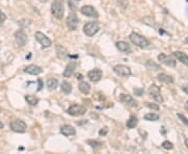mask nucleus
Wrapping results in <instances>:
<instances>
[{"mask_svg":"<svg viewBox=\"0 0 188 154\" xmlns=\"http://www.w3.org/2000/svg\"><path fill=\"white\" fill-rule=\"evenodd\" d=\"M130 41H131L134 45L139 47V48H147V47L150 46V41L147 40L146 38H144V37H142L139 33H132L130 35Z\"/></svg>","mask_w":188,"mask_h":154,"instance_id":"nucleus-1","label":"nucleus"},{"mask_svg":"<svg viewBox=\"0 0 188 154\" xmlns=\"http://www.w3.org/2000/svg\"><path fill=\"white\" fill-rule=\"evenodd\" d=\"M52 16L55 19L61 20L64 17V5H63V0H53V2L50 7Z\"/></svg>","mask_w":188,"mask_h":154,"instance_id":"nucleus-2","label":"nucleus"},{"mask_svg":"<svg viewBox=\"0 0 188 154\" xmlns=\"http://www.w3.org/2000/svg\"><path fill=\"white\" fill-rule=\"evenodd\" d=\"M99 29L100 28H99L97 22H88L84 25V28H83L85 35H88V37H93L99 31Z\"/></svg>","mask_w":188,"mask_h":154,"instance_id":"nucleus-3","label":"nucleus"},{"mask_svg":"<svg viewBox=\"0 0 188 154\" xmlns=\"http://www.w3.org/2000/svg\"><path fill=\"white\" fill-rule=\"evenodd\" d=\"M148 95H150V97L153 98L157 103H163L164 99H163V97H162V95H161L160 88H159L158 85L152 84V85L148 88Z\"/></svg>","mask_w":188,"mask_h":154,"instance_id":"nucleus-4","label":"nucleus"},{"mask_svg":"<svg viewBox=\"0 0 188 154\" xmlns=\"http://www.w3.org/2000/svg\"><path fill=\"white\" fill-rule=\"evenodd\" d=\"M11 129L15 132L18 133H23L26 131L27 129V125L25 124V122H23L22 120H15L11 123Z\"/></svg>","mask_w":188,"mask_h":154,"instance_id":"nucleus-5","label":"nucleus"},{"mask_svg":"<svg viewBox=\"0 0 188 154\" xmlns=\"http://www.w3.org/2000/svg\"><path fill=\"white\" fill-rule=\"evenodd\" d=\"M35 37H36V40L38 41L39 43L42 45V47H44V48H48V47L51 46V44H52L51 40H50L48 37H46L43 33H41V31H37Z\"/></svg>","mask_w":188,"mask_h":154,"instance_id":"nucleus-6","label":"nucleus"},{"mask_svg":"<svg viewBox=\"0 0 188 154\" xmlns=\"http://www.w3.org/2000/svg\"><path fill=\"white\" fill-rule=\"evenodd\" d=\"M79 23V17L75 13H70L67 17V26L69 30H75L77 28V25Z\"/></svg>","mask_w":188,"mask_h":154,"instance_id":"nucleus-7","label":"nucleus"},{"mask_svg":"<svg viewBox=\"0 0 188 154\" xmlns=\"http://www.w3.org/2000/svg\"><path fill=\"white\" fill-rule=\"evenodd\" d=\"M158 60H159V62H161V64H163V65L167 66V67L174 68L176 67V65H177V62H176L174 58H172V56L166 55V54H164V53L159 54Z\"/></svg>","mask_w":188,"mask_h":154,"instance_id":"nucleus-8","label":"nucleus"},{"mask_svg":"<svg viewBox=\"0 0 188 154\" xmlns=\"http://www.w3.org/2000/svg\"><path fill=\"white\" fill-rule=\"evenodd\" d=\"M69 115L73 117H79V116H83V115L86 113V107L84 106L79 105V104H73V105H71L70 107L68 108V111H67Z\"/></svg>","mask_w":188,"mask_h":154,"instance_id":"nucleus-9","label":"nucleus"},{"mask_svg":"<svg viewBox=\"0 0 188 154\" xmlns=\"http://www.w3.org/2000/svg\"><path fill=\"white\" fill-rule=\"evenodd\" d=\"M15 41L19 47H24L27 43V35L23 30H17L15 33Z\"/></svg>","mask_w":188,"mask_h":154,"instance_id":"nucleus-10","label":"nucleus"},{"mask_svg":"<svg viewBox=\"0 0 188 154\" xmlns=\"http://www.w3.org/2000/svg\"><path fill=\"white\" fill-rule=\"evenodd\" d=\"M113 70H114L115 73L117 74L118 76H120V77H129L132 73L131 69H130L128 66H124V65L115 66Z\"/></svg>","mask_w":188,"mask_h":154,"instance_id":"nucleus-11","label":"nucleus"},{"mask_svg":"<svg viewBox=\"0 0 188 154\" xmlns=\"http://www.w3.org/2000/svg\"><path fill=\"white\" fill-rule=\"evenodd\" d=\"M103 76V72L99 69H93L88 72V78L90 79L92 82H97L101 79Z\"/></svg>","mask_w":188,"mask_h":154,"instance_id":"nucleus-12","label":"nucleus"},{"mask_svg":"<svg viewBox=\"0 0 188 154\" xmlns=\"http://www.w3.org/2000/svg\"><path fill=\"white\" fill-rule=\"evenodd\" d=\"M81 13H82L83 15H85V16L93 17V18H94V17L96 18V17L98 16L96 9L91 5H84L82 8H81Z\"/></svg>","mask_w":188,"mask_h":154,"instance_id":"nucleus-13","label":"nucleus"},{"mask_svg":"<svg viewBox=\"0 0 188 154\" xmlns=\"http://www.w3.org/2000/svg\"><path fill=\"white\" fill-rule=\"evenodd\" d=\"M119 100L121 101L122 103H124V104H126V105H129V106H136L137 105V102L134 100V98L132 97L131 95L120 94Z\"/></svg>","mask_w":188,"mask_h":154,"instance_id":"nucleus-14","label":"nucleus"},{"mask_svg":"<svg viewBox=\"0 0 188 154\" xmlns=\"http://www.w3.org/2000/svg\"><path fill=\"white\" fill-rule=\"evenodd\" d=\"M61 133L65 136H71V135H74L77 133V130L71 125H63L61 127Z\"/></svg>","mask_w":188,"mask_h":154,"instance_id":"nucleus-15","label":"nucleus"},{"mask_svg":"<svg viewBox=\"0 0 188 154\" xmlns=\"http://www.w3.org/2000/svg\"><path fill=\"white\" fill-rule=\"evenodd\" d=\"M24 71L26 72V73L31 74V75H39V74H41L42 72H43V69H42L41 67H39V66L29 65L25 68Z\"/></svg>","mask_w":188,"mask_h":154,"instance_id":"nucleus-16","label":"nucleus"},{"mask_svg":"<svg viewBox=\"0 0 188 154\" xmlns=\"http://www.w3.org/2000/svg\"><path fill=\"white\" fill-rule=\"evenodd\" d=\"M75 69H77V62H69V64L67 65L66 69L64 70V73H63L64 77H70V76L74 73Z\"/></svg>","mask_w":188,"mask_h":154,"instance_id":"nucleus-17","label":"nucleus"},{"mask_svg":"<svg viewBox=\"0 0 188 154\" xmlns=\"http://www.w3.org/2000/svg\"><path fill=\"white\" fill-rule=\"evenodd\" d=\"M174 56L177 58L179 62H181L183 65L188 66V55L186 53L182 51H174Z\"/></svg>","mask_w":188,"mask_h":154,"instance_id":"nucleus-18","label":"nucleus"},{"mask_svg":"<svg viewBox=\"0 0 188 154\" xmlns=\"http://www.w3.org/2000/svg\"><path fill=\"white\" fill-rule=\"evenodd\" d=\"M157 78H158L159 81H161V82H164V83H166V84H172V83H174V78H172V76L167 75V74L160 73V74H158Z\"/></svg>","mask_w":188,"mask_h":154,"instance_id":"nucleus-19","label":"nucleus"},{"mask_svg":"<svg viewBox=\"0 0 188 154\" xmlns=\"http://www.w3.org/2000/svg\"><path fill=\"white\" fill-rule=\"evenodd\" d=\"M116 47H117V49L119 51H122V52H131L132 51L130 45H129L128 43L123 42V41L117 42V43H116Z\"/></svg>","mask_w":188,"mask_h":154,"instance_id":"nucleus-20","label":"nucleus"},{"mask_svg":"<svg viewBox=\"0 0 188 154\" xmlns=\"http://www.w3.org/2000/svg\"><path fill=\"white\" fill-rule=\"evenodd\" d=\"M55 51H57V55L59 58H65V57L68 56V52H67V50H66L65 48L63 46H61V45H57V47H55Z\"/></svg>","mask_w":188,"mask_h":154,"instance_id":"nucleus-21","label":"nucleus"},{"mask_svg":"<svg viewBox=\"0 0 188 154\" xmlns=\"http://www.w3.org/2000/svg\"><path fill=\"white\" fill-rule=\"evenodd\" d=\"M79 90L83 93V94L87 95V94H89V93H90L91 87H90V84L88 83V82H86V81H83V82H81V83L79 84Z\"/></svg>","mask_w":188,"mask_h":154,"instance_id":"nucleus-22","label":"nucleus"},{"mask_svg":"<svg viewBox=\"0 0 188 154\" xmlns=\"http://www.w3.org/2000/svg\"><path fill=\"white\" fill-rule=\"evenodd\" d=\"M61 90H62V92L64 94L69 95L72 92V87H71V84L69 83L68 81H63L62 83H61Z\"/></svg>","mask_w":188,"mask_h":154,"instance_id":"nucleus-23","label":"nucleus"},{"mask_svg":"<svg viewBox=\"0 0 188 154\" xmlns=\"http://www.w3.org/2000/svg\"><path fill=\"white\" fill-rule=\"evenodd\" d=\"M47 89L50 90V91H53L55 90L57 87H59V81L57 80L55 78H49L46 82Z\"/></svg>","mask_w":188,"mask_h":154,"instance_id":"nucleus-24","label":"nucleus"},{"mask_svg":"<svg viewBox=\"0 0 188 154\" xmlns=\"http://www.w3.org/2000/svg\"><path fill=\"white\" fill-rule=\"evenodd\" d=\"M25 100H26V102L31 106L37 105L39 102V99L36 97V96H33V95H26V96H25Z\"/></svg>","mask_w":188,"mask_h":154,"instance_id":"nucleus-25","label":"nucleus"},{"mask_svg":"<svg viewBox=\"0 0 188 154\" xmlns=\"http://www.w3.org/2000/svg\"><path fill=\"white\" fill-rule=\"evenodd\" d=\"M138 124V119H137V117L135 116H131L130 117V119L128 120L126 122V126L128 128H135Z\"/></svg>","mask_w":188,"mask_h":154,"instance_id":"nucleus-26","label":"nucleus"},{"mask_svg":"<svg viewBox=\"0 0 188 154\" xmlns=\"http://www.w3.org/2000/svg\"><path fill=\"white\" fill-rule=\"evenodd\" d=\"M159 119H160V116L154 114V113H150V114H146L144 116V120H146V121H158Z\"/></svg>","mask_w":188,"mask_h":154,"instance_id":"nucleus-27","label":"nucleus"},{"mask_svg":"<svg viewBox=\"0 0 188 154\" xmlns=\"http://www.w3.org/2000/svg\"><path fill=\"white\" fill-rule=\"evenodd\" d=\"M146 67L148 68V69H150V70H153V71L160 70V66L157 65V64H155L153 60H147V62H146Z\"/></svg>","mask_w":188,"mask_h":154,"instance_id":"nucleus-28","label":"nucleus"},{"mask_svg":"<svg viewBox=\"0 0 188 154\" xmlns=\"http://www.w3.org/2000/svg\"><path fill=\"white\" fill-rule=\"evenodd\" d=\"M87 143H88V145H90L92 148H99V147L103 145V144L100 143V142H98V141H93V140H88L87 141Z\"/></svg>","mask_w":188,"mask_h":154,"instance_id":"nucleus-29","label":"nucleus"},{"mask_svg":"<svg viewBox=\"0 0 188 154\" xmlns=\"http://www.w3.org/2000/svg\"><path fill=\"white\" fill-rule=\"evenodd\" d=\"M162 147H163L164 149H166V150H172V149L174 148V145H172V143H170L169 141H165L162 143Z\"/></svg>","mask_w":188,"mask_h":154,"instance_id":"nucleus-30","label":"nucleus"},{"mask_svg":"<svg viewBox=\"0 0 188 154\" xmlns=\"http://www.w3.org/2000/svg\"><path fill=\"white\" fill-rule=\"evenodd\" d=\"M178 118H179V119H180L181 121H182L183 123H184V124H185L186 126L188 127V119L186 118L185 116H183L182 114H178Z\"/></svg>","mask_w":188,"mask_h":154,"instance_id":"nucleus-31","label":"nucleus"},{"mask_svg":"<svg viewBox=\"0 0 188 154\" xmlns=\"http://www.w3.org/2000/svg\"><path fill=\"white\" fill-rule=\"evenodd\" d=\"M146 106L147 107H150V108H152V109H155V111H159V106L157 105V104H152V103H148V102H146Z\"/></svg>","mask_w":188,"mask_h":154,"instance_id":"nucleus-32","label":"nucleus"},{"mask_svg":"<svg viewBox=\"0 0 188 154\" xmlns=\"http://www.w3.org/2000/svg\"><path fill=\"white\" fill-rule=\"evenodd\" d=\"M99 135L100 136H105V135H107V133H108V127H104L103 129L99 130Z\"/></svg>","mask_w":188,"mask_h":154,"instance_id":"nucleus-33","label":"nucleus"},{"mask_svg":"<svg viewBox=\"0 0 188 154\" xmlns=\"http://www.w3.org/2000/svg\"><path fill=\"white\" fill-rule=\"evenodd\" d=\"M5 20H6V15L2 11H0V23H3Z\"/></svg>","mask_w":188,"mask_h":154,"instance_id":"nucleus-34","label":"nucleus"},{"mask_svg":"<svg viewBox=\"0 0 188 154\" xmlns=\"http://www.w3.org/2000/svg\"><path fill=\"white\" fill-rule=\"evenodd\" d=\"M38 82H39L38 91H40V90H42V88H43V83H42V80H41V79H38Z\"/></svg>","mask_w":188,"mask_h":154,"instance_id":"nucleus-35","label":"nucleus"},{"mask_svg":"<svg viewBox=\"0 0 188 154\" xmlns=\"http://www.w3.org/2000/svg\"><path fill=\"white\" fill-rule=\"evenodd\" d=\"M75 77H77V79H82V78H83V75H82V74L77 73V75H75Z\"/></svg>","mask_w":188,"mask_h":154,"instance_id":"nucleus-36","label":"nucleus"},{"mask_svg":"<svg viewBox=\"0 0 188 154\" xmlns=\"http://www.w3.org/2000/svg\"><path fill=\"white\" fill-rule=\"evenodd\" d=\"M182 90H183V91H184V92L186 93V94L188 95V87H183V88H182Z\"/></svg>","mask_w":188,"mask_h":154,"instance_id":"nucleus-37","label":"nucleus"},{"mask_svg":"<svg viewBox=\"0 0 188 154\" xmlns=\"http://www.w3.org/2000/svg\"><path fill=\"white\" fill-rule=\"evenodd\" d=\"M4 127V125H3V123L1 121H0V129H2V128Z\"/></svg>","mask_w":188,"mask_h":154,"instance_id":"nucleus-38","label":"nucleus"},{"mask_svg":"<svg viewBox=\"0 0 188 154\" xmlns=\"http://www.w3.org/2000/svg\"><path fill=\"white\" fill-rule=\"evenodd\" d=\"M185 108H186V111H187V113H188V100L186 101V104H185Z\"/></svg>","mask_w":188,"mask_h":154,"instance_id":"nucleus-39","label":"nucleus"},{"mask_svg":"<svg viewBox=\"0 0 188 154\" xmlns=\"http://www.w3.org/2000/svg\"><path fill=\"white\" fill-rule=\"evenodd\" d=\"M185 145H186V147L188 148V138H186V140H185Z\"/></svg>","mask_w":188,"mask_h":154,"instance_id":"nucleus-40","label":"nucleus"},{"mask_svg":"<svg viewBox=\"0 0 188 154\" xmlns=\"http://www.w3.org/2000/svg\"><path fill=\"white\" fill-rule=\"evenodd\" d=\"M184 42H185L186 44H188V38H186L185 40H184Z\"/></svg>","mask_w":188,"mask_h":154,"instance_id":"nucleus-41","label":"nucleus"}]
</instances>
